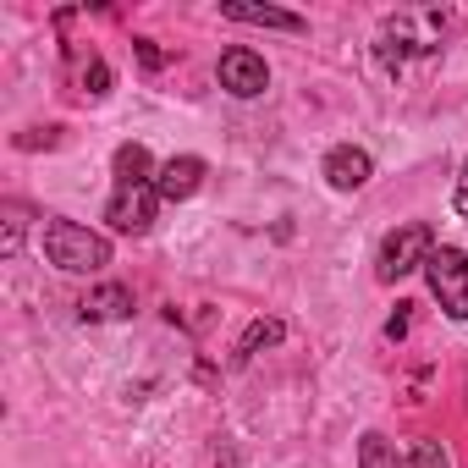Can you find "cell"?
<instances>
[{
    "label": "cell",
    "instance_id": "1",
    "mask_svg": "<svg viewBox=\"0 0 468 468\" xmlns=\"http://www.w3.org/2000/svg\"><path fill=\"white\" fill-rule=\"evenodd\" d=\"M45 260L67 276H100L111 265V243L78 220H45Z\"/></svg>",
    "mask_w": 468,
    "mask_h": 468
},
{
    "label": "cell",
    "instance_id": "2",
    "mask_svg": "<svg viewBox=\"0 0 468 468\" xmlns=\"http://www.w3.org/2000/svg\"><path fill=\"white\" fill-rule=\"evenodd\" d=\"M424 282H430L435 303L446 309V320H468V254H463V249H452V243L430 249Z\"/></svg>",
    "mask_w": 468,
    "mask_h": 468
},
{
    "label": "cell",
    "instance_id": "3",
    "mask_svg": "<svg viewBox=\"0 0 468 468\" xmlns=\"http://www.w3.org/2000/svg\"><path fill=\"white\" fill-rule=\"evenodd\" d=\"M430 249H435L430 226H424V220H408V226H397L391 238L380 243V254H375V276H380V282H402V276L424 271Z\"/></svg>",
    "mask_w": 468,
    "mask_h": 468
},
{
    "label": "cell",
    "instance_id": "4",
    "mask_svg": "<svg viewBox=\"0 0 468 468\" xmlns=\"http://www.w3.org/2000/svg\"><path fill=\"white\" fill-rule=\"evenodd\" d=\"M154 215H160V193H154V182L116 187V193H111V204H105L111 231H127V238H144V231L154 226Z\"/></svg>",
    "mask_w": 468,
    "mask_h": 468
},
{
    "label": "cell",
    "instance_id": "5",
    "mask_svg": "<svg viewBox=\"0 0 468 468\" xmlns=\"http://www.w3.org/2000/svg\"><path fill=\"white\" fill-rule=\"evenodd\" d=\"M215 72H220V89L238 94V100H260V94L271 89V67H265V56L249 50V45H231Z\"/></svg>",
    "mask_w": 468,
    "mask_h": 468
},
{
    "label": "cell",
    "instance_id": "6",
    "mask_svg": "<svg viewBox=\"0 0 468 468\" xmlns=\"http://www.w3.org/2000/svg\"><path fill=\"white\" fill-rule=\"evenodd\" d=\"M320 171H325V182H331L336 193H358V187L375 176V160H369L364 149H353V144H336Z\"/></svg>",
    "mask_w": 468,
    "mask_h": 468
},
{
    "label": "cell",
    "instance_id": "7",
    "mask_svg": "<svg viewBox=\"0 0 468 468\" xmlns=\"http://www.w3.org/2000/svg\"><path fill=\"white\" fill-rule=\"evenodd\" d=\"M198 187H204V160H198V154H176V160H165L160 176H154V193H160L165 204H182V198H193Z\"/></svg>",
    "mask_w": 468,
    "mask_h": 468
},
{
    "label": "cell",
    "instance_id": "8",
    "mask_svg": "<svg viewBox=\"0 0 468 468\" xmlns=\"http://www.w3.org/2000/svg\"><path fill=\"white\" fill-rule=\"evenodd\" d=\"M220 17H231V23H254V28H282V34H303V28H309L298 12H282V6H243V0H226Z\"/></svg>",
    "mask_w": 468,
    "mask_h": 468
},
{
    "label": "cell",
    "instance_id": "9",
    "mask_svg": "<svg viewBox=\"0 0 468 468\" xmlns=\"http://www.w3.org/2000/svg\"><path fill=\"white\" fill-rule=\"evenodd\" d=\"M78 314H83V320H127V314H133V292H127L122 282H105V287H94V292L78 303Z\"/></svg>",
    "mask_w": 468,
    "mask_h": 468
},
{
    "label": "cell",
    "instance_id": "10",
    "mask_svg": "<svg viewBox=\"0 0 468 468\" xmlns=\"http://www.w3.org/2000/svg\"><path fill=\"white\" fill-rule=\"evenodd\" d=\"M111 165H116V182H122V187H138V182H149V171H154V160H149L144 144H122Z\"/></svg>",
    "mask_w": 468,
    "mask_h": 468
},
{
    "label": "cell",
    "instance_id": "11",
    "mask_svg": "<svg viewBox=\"0 0 468 468\" xmlns=\"http://www.w3.org/2000/svg\"><path fill=\"white\" fill-rule=\"evenodd\" d=\"M0 215H6V231H0V254H6V260H17V249H23V231H28V204H6V209H0Z\"/></svg>",
    "mask_w": 468,
    "mask_h": 468
},
{
    "label": "cell",
    "instance_id": "12",
    "mask_svg": "<svg viewBox=\"0 0 468 468\" xmlns=\"http://www.w3.org/2000/svg\"><path fill=\"white\" fill-rule=\"evenodd\" d=\"M358 468H402V463H397L391 441H386L380 430H369V435L358 441Z\"/></svg>",
    "mask_w": 468,
    "mask_h": 468
},
{
    "label": "cell",
    "instance_id": "13",
    "mask_svg": "<svg viewBox=\"0 0 468 468\" xmlns=\"http://www.w3.org/2000/svg\"><path fill=\"white\" fill-rule=\"evenodd\" d=\"M282 336H287V325H282V320H254V325L243 331V342H238V347H243V353H260V347H276Z\"/></svg>",
    "mask_w": 468,
    "mask_h": 468
},
{
    "label": "cell",
    "instance_id": "14",
    "mask_svg": "<svg viewBox=\"0 0 468 468\" xmlns=\"http://www.w3.org/2000/svg\"><path fill=\"white\" fill-rule=\"evenodd\" d=\"M402 468H452V463H446V446L441 441H413V452H408Z\"/></svg>",
    "mask_w": 468,
    "mask_h": 468
},
{
    "label": "cell",
    "instance_id": "15",
    "mask_svg": "<svg viewBox=\"0 0 468 468\" xmlns=\"http://www.w3.org/2000/svg\"><path fill=\"white\" fill-rule=\"evenodd\" d=\"M83 89H89V94H111V67H105V61H89Z\"/></svg>",
    "mask_w": 468,
    "mask_h": 468
},
{
    "label": "cell",
    "instance_id": "16",
    "mask_svg": "<svg viewBox=\"0 0 468 468\" xmlns=\"http://www.w3.org/2000/svg\"><path fill=\"white\" fill-rule=\"evenodd\" d=\"M138 56H144V67H160V61H165V56L154 50V39H138Z\"/></svg>",
    "mask_w": 468,
    "mask_h": 468
},
{
    "label": "cell",
    "instance_id": "17",
    "mask_svg": "<svg viewBox=\"0 0 468 468\" xmlns=\"http://www.w3.org/2000/svg\"><path fill=\"white\" fill-rule=\"evenodd\" d=\"M452 204H457V215H468V165H463V176H457V198H452Z\"/></svg>",
    "mask_w": 468,
    "mask_h": 468
}]
</instances>
